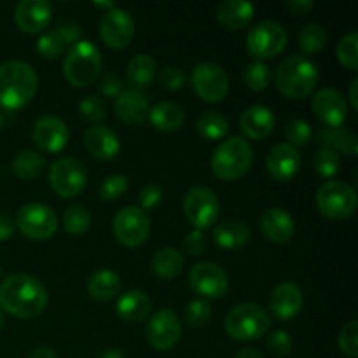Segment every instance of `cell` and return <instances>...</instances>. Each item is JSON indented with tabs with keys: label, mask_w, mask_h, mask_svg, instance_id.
Instances as JSON below:
<instances>
[{
	"label": "cell",
	"mask_w": 358,
	"mask_h": 358,
	"mask_svg": "<svg viewBox=\"0 0 358 358\" xmlns=\"http://www.w3.org/2000/svg\"><path fill=\"white\" fill-rule=\"evenodd\" d=\"M48 306V290L24 273L7 276L0 285V308L21 320L37 318Z\"/></svg>",
	"instance_id": "6da1fadb"
},
{
	"label": "cell",
	"mask_w": 358,
	"mask_h": 358,
	"mask_svg": "<svg viewBox=\"0 0 358 358\" xmlns=\"http://www.w3.org/2000/svg\"><path fill=\"white\" fill-rule=\"evenodd\" d=\"M38 90V77L34 66L13 59L0 65V107L17 110L31 101Z\"/></svg>",
	"instance_id": "7a4b0ae2"
},
{
	"label": "cell",
	"mask_w": 358,
	"mask_h": 358,
	"mask_svg": "<svg viewBox=\"0 0 358 358\" xmlns=\"http://www.w3.org/2000/svg\"><path fill=\"white\" fill-rule=\"evenodd\" d=\"M275 84L283 96L303 100L313 94L318 84V69L304 56H290L280 63L275 72Z\"/></svg>",
	"instance_id": "3957f363"
},
{
	"label": "cell",
	"mask_w": 358,
	"mask_h": 358,
	"mask_svg": "<svg viewBox=\"0 0 358 358\" xmlns=\"http://www.w3.org/2000/svg\"><path fill=\"white\" fill-rule=\"evenodd\" d=\"M254 163V149L243 136H231L219 143L212 156V171L219 180H240Z\"/></svg>",
	"instance_id": "277c9868"
},
{
	"label": "cell",
	"mask_w": 358,
	"mask_h": 358,
	"mask_svg": "<svg viewBox=\"0 0 358 358\" xmlns=\"http://www.w3.org/2000/svg\"><path fill=\"white\" fill-rule=\"evenodd\" d=\"M101 52L93 42L79 41L69 49L63 62V76L73 87H87L101 72Z\"/></svg>",
	"instance_id": "5b68a950"
},
{
	"label": "cell",
	"mask_w": 358,
	"mask_h": 358,
	"mask_svg": "<svg viewBox=\"0 0 358 358\" xmlns=\"http://www.w3.org/2000/svg\"><path fill=\"white\" fill-rule=\"evenodd\" d=\"M268 311L255 303H241L227 313L224 329L234 341H254L269 331Z\"/></svg>",
	"instance_id": "8992f818"
},
{
	"label": "cell",
	"mask_w": 358,
	"mask_h": 358,
	"mask_svg": "<svg viewBox=\"0 0 358 358\" xmlns=\"http://www.w3.org/2000/svg\"><path fill=\"white\" fill-rule=\"evenodd\" d=\"M317 208L327 219L343 220L355 213L358 196L357 191L341 180L325 182L317 191Z\"/></svg>",
	"instance_id": "52a82bcc"
},
{
	"label": "cell",
	"mask_w": 358,
	"mask_h": 358,
	"mask_svg": "<svg viewBox=\"0 0 358 358\" xmlns=\"http://www.w3.org/2000/svg\"><path fill=\"white\" fill-rule=\"evenodd\" d=\"M287 42L289 35L285 28L276 21H261L254 24L247 34V49L257 62L278 56L280 52L285 51Z\"/></svg>",
	"instance_id": "ba28073f"
},
{
	"label": "cell",
	"mask_w": 358,
	"mask_h": 358,
	"mask_svg": "<svg viewBox=\"0 0 358 358\" xmlns=\"http://www.w3.org/2000/svg\"><path fill=\"white\" fill-rule=\"evenodd\" d=\"M184 215L194 229L203 231L219 220L220 201L210 187L196 185L189 189L184 199Z\"/></svg>",
	"instance_id": "9c48e42d"
},
{
	"label": "cell",
	"mask_w": 358,
	"mask_h": 358,
	"mask_svg": "<svg viewBox=\"0 0 358 358\" xmlns=\"http://www.w3.org/2000/svg\"><path fill=\"white\" fill-rule=\"evenodd\" d=\"M87 184V171L76 157H59L49 168V185L59 198H76Z\"/></svg>",
	"instance_id": "30bf717a"
},
{
	"label": "cell",
	"mask_w": 358,
	"mask_h": 358,
	"mask_svg": "<svg viewBox=\"0 0 358 358\" xmlns=\"http://www.w3.org/2000/svg\"><path fill=\"white\" fill-rule=\"evenodd\" d=\"M16 226L30 240L44 241L55 236L58 229V217L51 206L44 203H28L17 212Z\"/></svg>",
	"instance_id": "8fae6325"
},
{
	"label": "cell",
	"mask_w": 358,
	"mask_h": 358,
	"mask_svg": "<svg viewBox=\"0 0 358 358\" xmlns=\"http://www.w3.org/2000/svg\"><path fill=\"white\" fill-rule=\"evenodd\" d=\"M115 240L128 248L140 247L150 234V219L147 212L136 208V206H124L119 210L114 217Z\"/></svg>",
	"instance_id": "7c38bea8"
},
{
	"label": "cell",
	"mask_w": 358,
	"mask_h": 358,
	"mask_svg": "<svg viewBox=\"0 0 358 358\" xmlns=\"http://www.w3.org/2000/svg\"><path fill=\"white\" fill-rule=\"evenodd\" d=\"M191 84L194 87L196 94L203 101L208 103H217L226 98L229 91V77L226 70L217 63H199L194 66L191 76Z\"/></svg>",
	"instance_id": "4fadbf2b"
},
{
	"label": "cell",
	"mask_w": 358,
	"mask_h": 358,
	"mask_svg": "<svg viewBox=\"0 0 358 358\" xmlns=\"http://www.w3.org/2000/svg\"><path fill=\"white\" fill-rule=\"evenodd\" d=\"M189 287L206 301L219 299L229 289V276L215 262H198L189 271Z\"/></svg>",
	"instance_id": "5bb4252c"
},
{
	"label": "cell",
	"mask_w": 358,
	"mask_h": 358,
	"mask_svg": "<svg viewBox=\"0 0 358 358\" xmlns=\"http://www.w3.org/2000/svg\"><path fill=\"white\" fill-rule=\"evenodd\" d=\"M147 341L154 350L170 352L178 345L182 336V325L171 310H159L150 317L145 329Z\"/></svg>",
	"instance_id": "9a60e30c"
},
{
	"label": "cell",
	"mask_w": 358,
	"mask_h": 358,
	"mask_svg": "<svg viewBox=\"0 0 358 358\" xmlns=\"http://www.w3.org/2000/svg\"><path fill=\"white\" fill-rule=\"evenodd\" d=\"M101 41L110 49H124L135 37V20L121 7L107 10L100 23Z\"/></svg>",
	"instance_id": "2e32d148"
},
{
	"label": "cell",
	"mask_w": 358,
	"mask_h": 358,
	"mask_svg": "<svg viewBox=\"0 0 358 358\" xmlns=\"http://www.w3.org/2000/svg\"><path fill=\"white\" fill-rule=\"evenodd\" d=\"M311 108L327 128H341L348 119V101L332 87L318 90L311 101Z\"/></svg>",
	"instance_id": "e0dca14e"
},
{
	"label": "cell",
	"mask_w": 358,
	"mask_h": 358,
	"mask_svg": "<svg viewBox=\"0 0 358 358\" xmlns=\"http://www.w3.org/2000/svg\"><path fill=\"white\" fill-rule=\"evenodd\" d=\"M31 136H34L35 145L41 150L49 154H58L69 143V128H66L65 121L59 119L58 115L48 114L35 121Z\"/></svg>",
	"instance_id": "ac0fdd59"
},
{
	"label": "cell",
	"mask_w": 358,
	"mask_h": 358,
	"mask_svg": "<svg viewBox=\"0 0 358 358\" xmlns=\"http://www.w3.org/2000/svg\"><path fill=\"white\" fill-rule=\"evenodd\" d=\"M301 154L299 149L290 143H276L269 150L266 157V170L269 177L276 182H289L297 175L301 168Z\"/></svg>",
	"instance_id": "d6986e66"
},
{
	"label": "cell",
	"mask_w": 358,
	"mask_h": 358,
	"mask_svg": "<svg viewBox=\"0 0 358 358\" xmlns=\"http://www.w3.org/2000/svg\"><path fill=\"white\" fill-rule=\"evenodd\" d=\"M14 20L20 30L27 34H41L52 20V3L48 0H21L14 10Z\"/></svg>",
	"instance_id": "ffe728a7"
},
{
	"label": "cell",
	"mask_w": 358,
	"mask_h": 358,
	"mask_svg": "<svg viewBox=\"0 0 358 358\" xmlns=\"http://www.w3.org/2000/svg\"><path fill=\"white\" fill-rule=\"evenodd\" d=\"M114 110L119 121L128 126H138L149 117V98L143 91L129 87L115 98Z\"/></svg>",
	"instance_id": "44dd1931"
},
{
	"label": "cell",
	"mask_w": 358,
	"mask_h": 358,
	"mask_svg": "<svg viewBox=\"0 0 358 358\" xmlns=\"http://www.w3.org/2000/svg\"><path fill=\"white\" fill-rule=\"evenodd\" d=\"M303 304V290L292 282L280 283L269 297V310L278 320H292L301 313Z\"/></svg>",
	"instance_id": "7402d4cb"
},
{
	"label": "cell",
	"mask_w": 358,
	"mask_h": 358,
	"mask_svg": "<svg viewBox=\"0 0 358 358\" xmlns=\"http://www.w3.org/2000/svg\"><path fill=\"white\" fill-rule=\"evenodd\" d=\"M261 231L271 243L285 245L294 238V219L287 210L275 206V208L264 210L261 215Z\"/></svg>",
	"instance_id": "603a6c76"
},
{
	"label": "cell",
	"mask_w": 358,
	"mask_h": 358,
	"mask_svg": "<svg viewBox=\"0 0 358 358\" xmlns=\"http://www.w3.org/2000/svg\"><path fill=\"white\" fill-rule=\"evenodd\" d=\"M84 147L96 159L110 161L121 152V140L107 126H91L84 133Z\"/></svg>",
	"instance_id": "cb8c5ba5"
},
{
	"label": "cell",
	"mask_w": 358,
	"mask_h": 358,
	"mask_svg": "<svg viewBox=\"0 0 358 358\" xmlns=\"http://www.w3.org/2000/svg\"><path fill=\"white\" fill-rule=\"evenodd\" d=\"M276 124L275 114L264 105H252L240 117V129L250 140L268 138Z\"/></svg>",
	"instance_id": "d4e9b609"
},
{
	"label": "cell",
	"mask_w": 358,
	"mask_h": 358,
	"mask_svg": "<svg viewBox=\"0 0 358 358\" xmlns=\"http://www.w3.org/2000/svg\"><path fill=\"white\" fill-rule=\"evenodd\" d=\"M152 301L143 290H128L115 303V313L128 324H136L149 317Z\"/></svg>",
	"instance_id": "484cf974"
},
{
	"label": "cell",
	"mask_w": 358,
	"mask_h": 358,
	"mask_svg": "<svg viewBox=\"0 0 358 358\" xmlns=\"http://www.w3.org/2000/svg\"><path fill=\"white\" fill-rule=\"evenodd\" d=\"M255 7L245 0H226L217 9V21L226 30H243L252 23Z\"/></svg>",
	"instance_id": "4316f807"
},
{
	"label": "cell",
	"mask_w": 358,
	"mask_h": 358,
	"mask_svg": "<svg viewBox=\"0 0 358 358\" xmlns=\"http://www.w3.org/2000/svg\"><path fill=\"white\" fill-rule=\"evenodd\" d=\"M250 241V229L240 219L226 220L213 227V243L224 250H236Z\"/></svg>",
	"instance_id": "83f0119b"
},
{
	"label": "cell",
	"mask_w": 358,
	"mask_h": 358,
	"mask_svg": "<svg viewBox=\"0 0 358 358\" xmlns=\"http://www.w3.org/2000/svg\"><path fill=\"white\" fill-rule=\"evenodd\" d=\"M149 121L157 131L170 133L184 124L185 114L180 105L173 101H161L149 110Z\"/></svg>",
	"instance_id": "f1b7e54d"
},
{
	"label": "cell",
	"mask_w": 358,
	"mask_h": 358,
	"mask_svg": "<svg viewBox=\"0 0 358 358\" xmlns=\"http://www.w3.org/2000/svg\"><path fill=\"white\" fill-rule=\"evenodd\" d=\"M119 290H121V278L117 273L110 269H100L87 280V294L100 303L114 299Z\"/></svg>",
	"instance_id": "f546056e"
},
{
	"label": "cell",
	"mask_w": 358,
	"mask_h": 358,
	"mask_svg": "<svg viewBox=\"0 0 358 358\" xmlns=\"http://www.w3.org/2000/svg\"><path fill=\"white\" fill-rule=\"evenodd\" d=\"M156 62L150 55H140L133 56L128 63V69H126V79L128 83L131 84L133 90H140L142 91L143 87L150 86L156 77Z\"/></svg>",
	"instance_id": "4dcf8cb0"
},
{
	"label": "cell",
	"mask_w": 358,
	"mask_h": 358,
	"mask_svg": "<svg viewBox=\"0 0 358 358\" xmlns=\"http://www.w3.org/2000/svg\"><path fill=\"white\" fill-rule=\"evenodd\" d=\"M318 142L331 150H339L348 157H357L358 143L357 136L346 128H324L317 135Z\"/></svg>",
	"instance_id": "1f68e13d"
},
{
	"label": "cell",
	"mask_w": 358,
	"mask_h": 358,
	"mask_svg": "<svg viewBox=\"0 0 358 358\" xmlns=\"http://www.w3.org/2000/svg\"><path fill=\"white\" fill-rule=\"evenodd\" d=\"M150 266H152V271L157 278L173 280L184 269V257L177 248L166 247L154 254Z\"/></svg>",
	"instance_id": "d6a6232c"
},
{
	"label": "cell",
	"mask_w": 358,
	"mask_h": 358,
	"mask_svg": "<svg viewBox=\"0 0 358 358\" xmlns=\"http://www.w3.org/2000/svg\"><path fill=\"white\" fill-rule=\"evenodd\" d=\"M45 170V159L35 150L17 152L13 159V171L23 180H34Z\"/></svg>",
	"instance_id": "836d02e7"
},
{
	"label": "cell",
	"mask_w": 358,
	"mask_h": 358,
	"mask_svg": "<svg viewBox=\"0 0 358 358\" xmlns=\"http://www.w3.org/2000/svg\"><path fill=\"white\" fill-rule=\"evenodd\" d=\"M196 129H198V135L201 138L208 140V142H215V140H222L229 133V122L219 112L208 110L198 119Z\"/></svg>",
	"instance_id": "e575fe53"
},
{
	"label": "cell",
	"mask_w": 358,
	"mask_h": 358,
	"mask_svg": "<svg viewBox=\"0 0 358 358\" xmlns=\"http://www.w3.org/2000/svg\"><path fill=\"white\" fill-rule=\"evenodd\" d=\"M297 42H299V48L306 55H317L327 44V31H325V28L322 24L310 23L299 31Z\"/></svg>",
	"instance_id": "d590c367"
},
{
	"label": "cell",
	"mask_w": 358,
	"mask_h": 358,
	"mask_svg": "<svg viewBox=\"0 0 358 358\" xmlns=\"http://www.w3.org/2000/svg\"><path fill=\"white\" fill-rule=\"evenodd\" d=\"M69 45L65 35L58 27L55 30L44 31L37 41V51L42 58L45 59H56L63 55L65 48Z\"/></svg>",
	"instance_id": "8d00e7d4"
},
{
	"label": "cell",
	"mask_w": 358,
	"mask_h": 358,
	"mask_svg": "<svg viewBox=\"0 0 358 358\" xmlns=\"http://www.w3.org/2000/svg\"><path fill=\"white\" fill-rule=\"evenodd\" d=\"M91 226V213L86 206L83 205H73L65 210L63 213V227L66 233L79 236L84 234Z\"/></svg>",
	"instance_id": "74e56055"
},
{
	"label": "cell",
	"mask_w": 358,
	"mask_h": 358,
	"mask_svg": "<svg viewBox=\"0 0 358 358\" xmlns=\"http://www.w3.org/2000/svg\"><path fill=\"white\" fill-rule=\"evenodd\" d=\"M273 72L264 62H250L243 69V80L252 91H262L271 83Z\"/></svg>",
	"instance_id": "f35d334b"
},
{
	"label": "cell",
	"mask_w": 358,
	"mask_h": 358,
	"mask_svg": "<svg viewBox=\"0 0 358 358\" xmlns=\"http://www.w3.org/2000/svg\"><path fill=\"white\" fill-rule=\"evenodd\" d=\"M336 55H338L339 63L350 72H357L358 70V35L353 34L345 35L341 41L338 42L336 48Z\"/></svg>",
	"instance_id": "ab89813d"
},
{
	"label": "cell",
	"mask_w": 358,
	"mask_h": 358,
	"mask_svg": "<svg viewBox=\"0 0 358 358\" xmlns=\"http://www.w3.org/2000/svg\"><path fill=\"white\" fill-rule=\"evenodd\" d=\"M313 166H315V171H317L322 178L334 177V175L339 171L338 152L327 149V147H322V149L315 154Z\"/></svg>",
	"instance_id": "60d3db41"
},
{
	"label": "cell",
	"mask_w": 358,
	"mask_h": 358,
	"mask_svg": "<svg viewBox=\"0 0 358 358\" xmlns=\"http://www.w3.org/2000/svg\"><path fill=\"white\" fill-rule=\"evenodd\" d=\"M212 318V304L206 299H194L185 308V320L192 327H205Z\"/></svg>",
	"instance_id": "b9f144b4"
},
{
	"label": "cell",
	"mask_w": 358,
	"mask_h": 358,
	"mask_svg": "<svg viewBox=\"0 0 358 358\" xmlns=\"http://www.w3.org/2000/svg\"><path fill=\"white\" fill-rule=\"evenodd\" d=\"M285 136L287 140H289L287 143H290V145H308L311 136H313V129H311V126L308 124L306 121H303V119H294V121H290L289 124H287Z\"/></svg>",
	"instance_id": "7bdbcfd3"
},
{
	"label": "cell",
	"mask_w": 358,
	"mask_h": 358,
	"mask_svg": "<svg viewBox=\"0 0 358 358\" xmlns=\"http://www.w3.org/2000/svg\"><path fill=\"white\" fill-rule=\"evenodd\" d=\"M339 348L350 358L358 357V322L352 320L339 332Z\"/></svg>",
	"instance_id": "ee69618b"
},
{
	"label": "cell",
	"mask_w": 358,
	"mask_h": 358,
	"mask_svg": "<svg viewBox=\"0 0 358 358\" xmlns=\"http://www.w3.org/2000/svg\"><path fill=\"white\" fill-rule=\"evenodd\" d=\"M266 346H268L269 353H273L275 357H287L292 353L294 348L292 336L287 331H275L266 339Z\"/></svg>",
	"instance_id": "f6af8a7d"
},
{
	"label": "cell",
	"mask_w": 358,
	"mask_h": 358,
	"mask_svg": "<svg viewBox=\"0 0 358 358\" xmlns=\"http://www.w3.org/2000/svg\"><path fill=\"white\" fill-rule=\"evenodd\" d=\"M126 189H128V178L124 175H112L101 182L100 196L105 201H114L124 194Z\"/></svg>",
	"instance_id": "bcb514c9"
},
{
	"label": "cell",
	"mask_w": 358,
	"mask_h": 358,
	"mask_svg": "<svg viewBox=\"0 0 358 358\" xmlns=\"http://www.w3.org/2000/svg\"><path fill=\"white\" fill-rule=\"evenodd\" d=\"M79 115L86 122H98L105 117V105L101 101V98L98 96H86L83 98V101L79 103Z\"/></svg>",
	"instance_id": "7dc6e473"
},
{
	"label": "cell",
	"mask_w": 358,
	"mask_h": 358,
	"mask_svg": "<svg viewBox=\"0 0 358 358\" xmlns=\"http://www.w3.org/2000/svg\"><path fill=\"white\" fill-rule=\"evenodd\" d=\"M161 86L168 91H177L180 87L185 86L187 83V77H185V72L180 69V66H173V65H168L161 70Z\"/></svg>",
	"instance_id": "c3c4849f"
},
{
	"label": "cell",
	"mask_w": 358,
	"mask_h": 358,
	"mask_svg": "<svg viewBox=\"0 0 358 358\" xmlns=\"http://www.w3.org/2000/svg\"><path fill=\"white\" fill-rule=\"evenodd\" d=\"M161 201H163V189L159 185L147 184L138 192V205L140 210H143V212L156 208Z\"/></svg>",
	"instance_id": "681fc988"
},
{
	"label": "cell",
	"mask_w": 358,
	"mask_h": 358,
	"mask_svg": "<svg viewBox=\"0 0 358 358\" xmlns=\"http://www.w3.org/2000/svg\"><path fill=\"white\" fill-rule=\"evenodd\" d=\"M100 91L105 98H117L124 91V84L117 73L107 72L100 80Z\"/></svg>",
	"instance_id": "f907efd6"
},
{
	"label": "cell",
	"mask_w": 358,
	"mask_h": 358,
	"mask_svg": "<svg viewBox=\"0 0 358 358\" xmlns=\"http://www.w3.org/2000/svg\"><path fill=\"white\" fill-rule=\"evenodd\" d=\"M184 248L189 255H201L206 248V238L203 234V231H191L184 238Z\"/></svg>",
	"instance_id": "816d5d0a"
},
{
	"label": "cell",
	"mask_w": 358,
	"mask_h": 358,
	"mask_svg": "<svg viewBox=\"0 0 358 358\" xmlns=\"http://www.w3.org/2000/svg\"><path fill=\"white\" fill-rule=\"evenodd\" d=\"M315 3L311 0H290L285 3V9L289 10L292 16H306L311 9H313Z\"/></svg>",
	"instance_id": "f5cc1de1"
},
{
	"label": "cell",
	"mask_w": 358,
	"mask_h": 358,
	"mask_svg": "<svg viewBox=\"0 0 358 358\" xmlns=\"http://www.w3.org/2000/svg\"><path fill=\"white\" fill-rule=\"evenodd\" d=\"M16 224L7 215H0V241H7L14 236Z\"/></svg>",
	"instance_id": "db71d44e"
},
{
	"label": "cell",
	"mask_w": 358,
	"mask_h": 358,
	"mask_svg": "<svg viewBox=\"0 0 358 358\" xmlns=\"http://www.w3.org/2000/svg\"><path fill=\"white\" fill-rule=\"evenodd\" d=\"M28 358H58V355H56L55 350L49 348V346H38V348H35L34 352L30 353Z\"/></svg>",
	"instance_id": "11a10c76"
},
{
	"label": "cell",
	"mask_w": 358,
	"mask_h": 358,
	"mask_svg": "<svg viewBox=\"0 0 358 358\" xmlns=\"http://www.w3.org/2000/svg\"><path fill=\"white\" fill-rule=\"evenodd\" d=\"M357 87H358V79H353L350 84V101H352L353 110H358V96H357Z\"/></svg>",
	"instance_id": "9f6ffc18"
},
{
	"label": "cell",
	"mask_w": 358,
	"mask_h": 358,
	"mask_svg": "<svg viewBox=\"0 0 358 358\" xmlns=\"http://www.w3.org/2000/svg\"><path fill=\"white\" fill-rule=\"evenodd\" d=\"M233 358H264V357H262L261 352H257V350L245 348V350H240V352H238Z\"/></svg>",
	"instance_id": "6f0895ef"
},
{
	"label": "cell",
	"mask_w": 358,
	"mask_h": 358,
	"mask_svg": "<svg viewBox=\"0 0 358 358\" xmlns=\"http://www.w3.org/2000/svg\"><path fill=\"white\" fill-rule=\"evenodd\" d=\"M98 358H124V353L117 348H108L105 352H101Z\"/></svg>",
	"instance_id": "680465c9"
},
{
	"label": "cell",
	"mask_w": 358,
	"mask_h": 358,
	"mask_svg": "<svg viewBox=\"0 0 358 358\" xmlns=\"http://www.w3.org/2000/svg\"><path fill=\"white\" fill-rule=\"evenodd\" d=\"M94 6H96V7H105V9H107V10L114 9V7H115L112 2H94Z\"/></svg>",
	"instance_id": "91938a15"
},
{
	"label": "cell",
	"mask_w": 358,
	"mask_h": 358,
	"mask_svg": "<svg viewBox=\"0 0 358 358\" xmlns=\"http://www.w3.org/2000/svg\"><path fill=\"white\" fill-rule=\"evenodd\" d=\"M3 325H6V317H3L2 310H0V331H2V329H3Z\"/></svg>",
	"instance_id": "94428289"
},
{
	"label": "cell",
	"mask_w": 358,
	"mask_h": 358,
	"mask_svg": "<svg viewBox=\"0 0 358 358\" xmlns=\"http://www.w3.org/2000/svg\"><path fill=\"white\" fill-rule=\"evenodd\" d=\"M3 126V117H2V114H0V128H2Z\"/></svg>",
	"instance_id": "6125c7cd"
}]
</instances>
